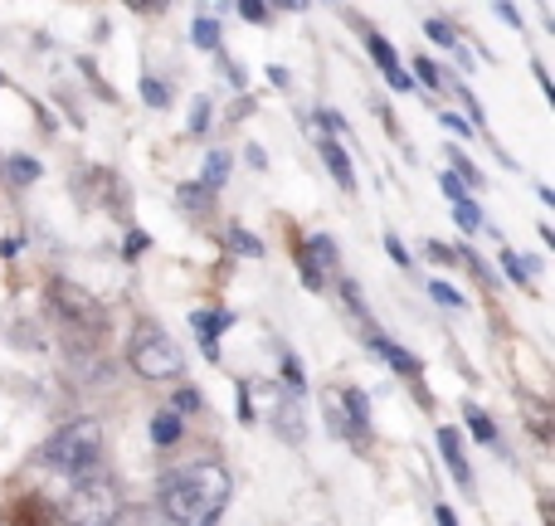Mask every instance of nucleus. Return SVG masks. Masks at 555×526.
<instances>
[{
  "label": "nucleus",
  "instance_id": "obj_2",
  "mask_svg": "<svg viewBox=\"0 0 555 526\" xmlns=\"http://www.w3.org/2000/svg\"><path fill=\"white\" fill-rule=\"evenodd\" d=\"M39 459L54 473H68V478H88L98 473V459H103V424L98 420H74L59 434H49V444L39 449Z\"/></svg>",
  "mask_w": 555,
  "mask_h": 526
},
{
  "label": "nucleus",
  "instance_id": "obj_13",
  "mask_svg": "<svg viewBox=\"0 0 555 526\" xmlns=\"http://www.w3.org/2000/svg\"><path fill=\"white\" fill-rule=\"evenodd\" d=\"M152 439L156 444H176V439H181V414H176V410L156 414V420H152Z\"/></svg>",
  "mask_w": 555,
  "mask_h": 526
},
{
  "label": "nucleus",
  "instance_id": "obj_12",
  "mask_svg": "<svg viewBox=\"0 0 555 526\" xmlns=\"http://www.w3.org/2000/svg\"><path fill=\"white\" fill-rule=\"evenodd\" d=\"M113 526H166V517H162L156 508H137V502H132V508L117 512Z\"/></svg>",
  "mask_w": 555,
  "mask_h": 526
},
{
  "label": "nucleus",
  "instance_id": "obj_31",
  "mask_svg": "<svg viewBox=\"0 0 555 526\" xmlns=\"http://www.w3.org/2000/svg\"><path fill=\"white\" fill-rule=\"evenodd\" d=\"M0 176H5V162H0Z\"/></svg>",
  "mask_w": 555,
  "mask_h": 526
},
{
  "label": "nucleus",
  "instance_id": "obj_10",
  "mask_svg": "<svg viewBox=\"0 0 555 526\" xmlns=\"http://www.w3.org/2000/svg\"><path fill=\"white\" fill-rule=\"evenodd\" d=\"M317 146H322V162L332 166L336 185H341V191H356V171H351V162H346V152H341V146H336L332 137H322V142H317Z\"/></svg>",
  "mask_w": 555,
  "mask_h": 526
},
{
  "label": "nucleus",
  "instance_id": "obj_16",
  "mask_svg": "<svg viewBox=\"0 0 555 526\" xmlns=\"http://www.w3.org/2000/svg\"><path fill=\"white\" fill-rule=\"evenodd\" d=\"M424 35H429L439 49H459V35H453L449 20H429V25H424Z\"/></svg>",
  "mask_w": 555,
  "mask_h": 526
},
{
  "label": "nucleus",
  "instance_id": "obj_21",
  "mask_svg": "<svg viewBox=\"0 0 555 526\" xmlns=\"http://www.w3.org/2000/svg\"><path fill=\"white\" fill-rule=\"evenodd\" d=\"M473 414V434H478V439H498V429H492V420H488V414H482V410H468Z\"/></svg>",
  "mask_w": 555,
  "mask_h": 526
},
{
  "label": "nucleus",
  "instance_id": "obj_24",
  "mask_svg": "<svg viewBox=\"0 0 555 526\" xmlns=\"http://www.w3.org/2000/svg\"><path fill=\"white\" fill-rule=\"evenodd\" d=\"M205 127H210V103H195V113H191V132H205Z\"/></svg>",
  "mask_w": 555,
  "mask_h": 526
},
{
  "label": "nucleus",
  "instance_id": "obj_3",
  "mask_svg": "<svg viewBox=\"0 0 555 526\" xmlns=\"http://www.w3.org/2000/svg\"><path fill=\"white\" fill-rule=\"evenodd\" d=\"M122 512V498H117V483L107 473H88V478H74L64 498V522L68 526H113V517Z\"/></svg>",
  "mask_w": 555,
  "mask_h": 526
},
{
  "label": "nucleus",
  "instance_id": "obj_30",
  "mask_svg": "<svg viewBox=\"0 0 555 526\" xmlns=\"http://www.w3.org/2000/svg\"><path fill=\"white\" fill-rule=\"evenodd\" d=\"M439 526H459V522H453V512H449V508H439Z\"/></svg>",
  "mask_w": 555,
  "mask_h": 526
},
{
  "label": "nucleus",
  "instance_id": "obj_11",
  "mask_svg": "<svg viewBox=\"0 0 555 526\" xmlns=\"http://www.w3.org/2000/svg\"><path fill=\"white\" fill-rule=\"evenodd\" d=\"M371 346L385 356V361L395 365V371H404V375H420V361H414L410 351H400V346H390V342H385V336H371Z\"/></svg>",
  "mask_w": 555,
  "mask_h": 526
},
{
  "label": "nucleus",
  "instance_id": "obj_22",
  "mask_svg": "<svg viewBox=\"0 0 555 526\" xmlns=\"http://www.w3.org/2000/svg\"><path fill=\"white\" fill-rule=\"evenodd\" d=\"M429 297H434V303H443V307H463V297L453 293L449 283H434V287H429Z\"/></svg>",
  "mask_w": 555,
  "mask_h": 526
},
{
  "label": "nucleus",
  "instance_id": "obj_18",
  "mask_svg": "<svg viewBox=\"0 0 555 526\" xmlns=\"http://www.w3.org/2000/svg\"><path fill=\"white\" fill-rule=\"evenodd\" d=\"M453 215H459L463 230H478V224H482V210L473 201H459V205H453Z\"/></svg>",
  "mask_w": 555,
  "mask_h": 526
},
{
  "label": "nucleus",
  "instance_id": "obj_15",
  "mask_svg": "<svg viewBox=\"0 0 555 526\" xmlns=\"http://www.w3.org/2000/svg\"><path fill=\"white\" fill-rule=\"evenodd\" d=\"M191 39H195V49H220V20L201 15L195 20V29H191Z\"/></svg>",
  "mask_w": 555,
  "mask_h": 526
},
{
  "label": "nucleus",
  "instance_id": "obj_23",
  "mask_svg": "<svg viewBox=\"0 0 555 526\" xmlns=\"http://www.w3.org/2000/svg\"><path fill=\"white\" fill-rule=\"evenodd\" d=\"M230 244H234V249H244V254H263V244L254 240V234H244V230H234V234H230Z\"/></svg>",
  "mask_w": 555,
  "mask_h": 526
},
{
  "label": "nucleus",
  "instance_id": "obj_14",
  "mask_svg": "<svg viewBox=\"0 0 555 526\" xmlns=\"http://www.w3.org/2000/svg\"><path fill=\"white\" fill-rule=\"evenodd\" d=\"M224 176H230V156H224V152H210V156H205V191H220Z\"/></svg>",
  "mask_w": 555,
  "mask_h": 526
},
{
  "label": "nucleus",
  "instance_id": "obj_4",
  "mask_svg": "<svg viewBox=\"0 0 555 526\" xmlns=\"http://www.w3.org/2000/svg\"><path fill=\"white\" fill-rule=\"evenodd\" d=\"M127 365H132L142 381H181L185 375L181 346L166 332H156V326H137L132 332V342H127Z\"/></svg>",
  "mask_w": 555,
  "mask_h": 526
},
{
  "label": "nucleus",
  "instance_id": "obj_19",
  "mask_svg": "<svg viewBox=\"0 0 555 526\" xmlns=\"http://www.w3.org/2000/svg\"><path fill=\"white\" fill-rule=\"evenodd\" d=\"M10 176H20V181H35L39 166L29 162V156H10Z\"/></svg>",
  "mask_w": 555,
  "mask_h": 526
},
{
  "label": "nucleus",
  "instance_id": "obj_1",
  "mask_svg": "<svg viewBox=\"0 0 555 526\" xmlns=\"http://www.w3.org/2000/svg\"><path fill=\"white\" fill-rule=\"evenodd\" d=\"M230 469L215 459L185 463L162 478V517L171 526H215L230 508Z\"/></svg>",
  "mask_w": 555,
  "mask_h": 526
},
{
  "label": "nucleus",
  "instance_id": "obj_5",
  "mask_svg": "<svg viewBox=\"0 0 555 526\" xmlns=\"http://www.w3.org/2000/svg\"><path fill=\"white\" fill-rule=\"evenodd\" d=\"M49 307H54V312L64 317L78 336H98V332H103V307H98V297L88 293V287L68 283V278L49 283Z\"/></svg>",
  "mask_w": 555,
  "mask_h": 526
},
{
  "label": "nucleus",
  "instance_id": "obj_27",
  "mask_svg": "<svg viewBox=\"0 0 555 526\" xmlns=\"http://www.w3.org/2000/svg\"><path fill=\"white\" fill-rule=\"evenodd\" d=\"M176 410H201V395H195V390H181V395H176Z\"/></svg>",
  "mask_w": 555,
  "mask_h": 526
},
{
  "label": "nucleus",
  "instance_id": "obj_26",
  "mask_svg": "<svg viewBox=\"0 0 555 526\" xmlns=\"http://www.w3.org/2000/svg\"><path fill=\"white\" fill-rule=\"evenodd\" d=\"M443 191H449V201H453V205L468 201V195H463V181H459V176H443Z\"/></svg>",
  "mask_w": 555,
  "mask_h": 526
},
{
  "label": "nucleus",
  "instance_id": "obj_29",
  "mask_svg": "<svg viewBox=\"0 0 555 526\" xmlns=\"http://www.w3.org/2000/svg\"><path fill=\"white\" fill-rule=\"evenodd\" d=\"M429 259H439V264H453V249H449V244H439V240H434V244H429Z\"/></svg>",
  "mask_w": 555,
  "mask_h": 526
},
{
  "label": "nucleus",
  "instance_id": "obj_6",
  "mask_svg": "<svg viewBox=\"0 0 555 526\" xmlns=\"http://www.w3.org/2000/svg\"><path fill=\"white\" fill-rule=\"evenodd\" d=\"M439 453H443V463H449V473L468 488L473 483V469H468V453H463V439H459V429H439Z\"/></svg>",
  "mask_w": 555,
  "mask_h": 526
},
{
  "label": "nucleus",
  "instance_id": "obj_28",
  "mask_svg": "<svg viewBox=\"0 0 555 526\" xmlns=\"http://www.w3.org/2000/svg\"><path fill=\"white\" fill-rule=\"evenodd\" d=\"M385 249H390V259H395V264H410V254H404V244L395 240V234H390V240H385Z\"/></svg>",
  "mask_w": 555,
  "mask_h": 526
},
{
  "label": "nucleus",
  "instance_id": "obj_17",
  "mask_svg": "<svg viewBox=\"0 0 555 526\" xmlns=\"http://www.w3.org/2000/svg\"><path fill=\"white\" fill-rule=\"evenodd\" d=\"M142 98L152 107H166V103H171V88H166L162 78H142Z\"/></svg>",
  "mask_w": 555,
  "mask_h": 526
},
{
  "label": "nucleus",
  "instance_id": "obj_9",
  "mask_svg": "<svg viewBox=\"0 0 555 526\" xmlns=\"http://www.w3.org/2000/svg\"><path fill=\"white\" fill-rule=\"evenodd\" d=\"M302 254H307V283L317 287V268H322V273L326 268H336V244L326 240V234H317V240H307Z\"/></svg>",
  "mask_w": 555,
  "mask_h": 526
},
{
  "label": "nucleus",
  "instance_id": "obj_20",
  "mask_svg": "<svg viewBox=\"0 0 555 526\" xmlns=\"http://www.w3.org/2000/svg\"><path fill=\"white\" fill-rule=\"evenodd\" d=\"M414 74H420V84H429V88H443L439 68H434V64H429V59H414Z\"/></svg>",
  "mask_w": 555,
  "mask_h": 526
},
{
  "label": "nucleus",
  "instance_id": "obj_25",
  "mask_svg": "<svg viewBox=\"0 0 555 526\" xmlns=\"http://www.w3.org/2000/svg\"><path fill=\"white\" fill-rule=\"evenodd\" d=\"M240 15H244V20H259V25H263V20H269V5H259V0H244Z\"/></svg>",
  "mask_w": 555,
  "mask_h": 526
},
{
  "label": "nucleus",
  "instance_id": "obj_8",
  "mask_svg": "<svg viewBox=\"0 0 555 526\" xmlns=\"http://www.w3.org/2000/svg\"><path fill=\"white\" fill-rule=\"evenodd\" d=\"M191 322H195V332H201V346H205V351L220 356V332L234 322V317H230V312H195Z\"/></svg>",
  "mask_w": 555,
  "mask_h": 526
},
{
  "label": "nucleus",
  "instance_id": "obj_7",
  "mask_svg": "<svg viewBox=\"0 0 555 526\" xmlns=\"http://www.w3.org/2000/svg\"><path fill=\"white\" fill-rule=\"evenodd\" d=\"M365 44H371L375 64H380V74H385V78H390V84H395V88H410V74H404V68H400V59H395V49H390V44H385V39H380V35H365Z\"/></svg>",
  "mask_w": 555,
  "mask_h": 526
}]
</instances>
